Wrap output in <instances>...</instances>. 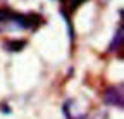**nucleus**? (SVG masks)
<instances>
[{"label": "nucleus", "instance_id": "f03ea898", "mask_svg": "<svg viewBox=\"0 0 124 119\" xmlns=\"http://www.w3.org/2000/svg\"><path fill=\"white\" fill-rule=\"evenodd\" d=\"M103 98L107 103L110 105H117V107H122V86H112L103 93Z\"/></svg>", "mask_w": 124, "mask_h": 119}, {"label": "nucleus", "instance_id": "20e7f679", "mask_svg": "<svg viewBox=\"0 0 124 119\" xmlns=\"http://www.w3.org/2000/svg\"><path fill=\"white\" fill-rule=\"evenodd\" d=\"M24 45H26V41H24V40H21V41H17V40H16V41H5V43H4V47H5L7 50H12V52H17V50H21Z\"/></svg>", "mask_w": 124, "mask_h": 119}, {"label": "nucleus", "instance_id": "7ed1b4c3", "mask_svg": "<svg viewBox=\"0 0 124 119\" xmlns=\"http://www.w3.org/2000/svg\"><path fill=\"white\" fill-rule=\"evenodd\" d=\"M121 45H122V21L119 23L117 33H116V36H114V40H112V43H110V52L121 48Z\"/></svg>", "mask_w": 124, "mask_h": 119}, {"label": "nucleus", "instance_id": "f257e3e1", "mask_svg": "<svg viewBox=\"0 0 124 119\" xmlns=\"http://www.w3.org/2000/svg\"><path fill=\"white\" fill-rule=\"evenodd\" d=\"M43 17L38 14H17L7 7H0V24H14L16 28L23 29H36L43 24Z\"/></svg>", "mask_w": 124, "mask_h": 119}]
</instances>
